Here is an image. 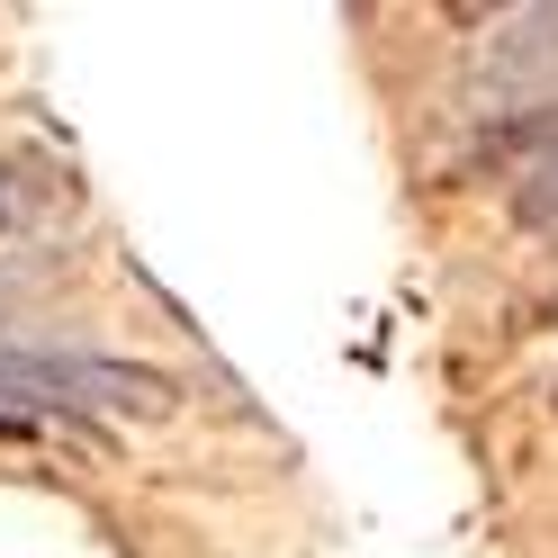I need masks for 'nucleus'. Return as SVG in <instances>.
<instances>
[{"label": "nucleus", "mask_w": 558, "mask_h": 558, "mask_svg": "<svg viewBox=\"0 0 558 558\" xmlns=\"http://www.w3.org/2000/svg\"><path fill=\"white\" fill-rule=\"evenodd\" d=\"M181 405L162 369L135 361H90V352H10L0 342V441H37L46 424H73V414H135V424H162Z\"/></svg>", "instance_id": "obj_1"}, {"label": "nucleus", "mask_w": 558, "mask_h": 558, "mask_svg": "<svg viewBox=\"0 0 558 558\" xmlns=\"http://www.w3.org/2000/svg\"><path fill=\"white\" fill-rule=\"evenodd\" d=\"M558 73V10H513L496 37H486V82L505 90H532Z\"/></svg>", "instance_id": "obj_2"}, {"label": "nucleus", "mask_w": 558, "mask_h": 558, "mask_svg": "<svg viewBox=\"0 0 558 558\" xmlns=\"http://www.w3.org/2000/svg\"><path fill=\"white\" fill-rule=\"evenodd\" d=\"M513 207H522V226L558 234V109L522 126V154H513Z\"/></svg>", "instance_id": "obj_3"}, {"label": "nucleus", "mask_w": 558, "mask_h": 558, "mask_svg": "<svg viewBox=\"0 0 558 558\" xmlns=\"http://www.w3.org/2000/svg\"><path fill=\"white\" fill-rule=\"evenodd\" d=\"M0 217H10V190H0Z\"/></svg>", "instance_id": "obj_4"}]
</instances>
